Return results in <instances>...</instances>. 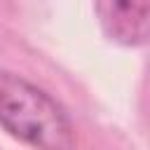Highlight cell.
<instances>
[{
    "mask_svg": "<svg viewBox=\"0 0 150 150\" xmlns=\"http://www.w3.org/2000/svg\"><path fill=\"white\" fill-rule=\"evenodd\" d=\"M0 127L35 150H70L75 138L66 110L45 89L2 68Z\"/></svg>",
    "mask_w": 150,
    "mask_h": 150,
    "instance_id": "cell-1",
    "label": "cell"
},
{
    "mask_svg": "<svg viewBox=\"0 0 150 150\" xmlns=\"http://www.w3.org/2000/svg\"><path fill=\"white\" fill-rule=\"evenodd\" d=\"M96 19L108 40L141 47L150 35V0H94Z\"/></svg>",
    "mask_w": 150,
    "mask_h": 150,
    "instance_id": "cell-2",
    "label": "cell"
}]
</instances>
